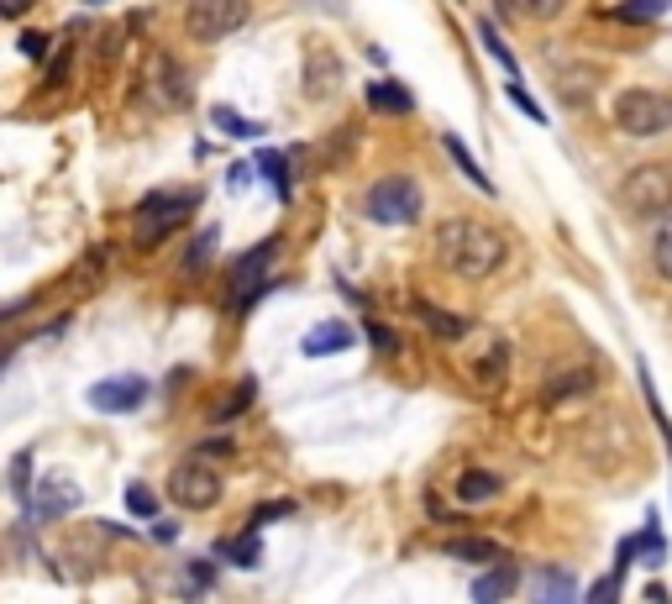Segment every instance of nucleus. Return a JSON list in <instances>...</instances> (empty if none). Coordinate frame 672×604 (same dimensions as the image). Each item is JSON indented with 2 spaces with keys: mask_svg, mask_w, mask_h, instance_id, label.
<instances>
[{
  "mask_svg": "<svg viewBox=\"0 0 672 604\" xmlns=\"http://www.w3.org/2000/svg\"><path fill=\"white\" fill-rule=\"evenodd\" d=\"M557 84H562V101H568V105H583V95L599 84V69H589V63H583L578 74H568V69H562V74H557Z\"/></svg>",
  "mask_w": 672,
  "mask_h": 604,
  "instance_id": "27",
  "label": "nucleus"
},
{
  "mask_svg": "<svg viewBox=\"0 0 672 604\" xmlns=\"http://www.w3.org/2000/svg\"><path fill=\"white\" fill-rule=\"evenodd\" d=\"M620 205L641 222H652V216L662 222L672 211V163H635L620 180Z\"/></svg>",
  "mask_w": 672,
  "mask_h": 604,
  "instance_id": "3",
  "label": "nucleus"
},
{
  "mask_svg": "<svg viewBox=\"0 0 672 604\" xmlns=\"http://www.w3.org/2000/svg\"><path fill=\"white\" fill-rule=\"evenodd\" d=\"M153 536H159V542H174L179 525H174V521H159V525H153Z\"/></svg>",
  "mask_w": 672,
  "mask_h": 604,
  "instance_id": "40",
  "label": "nucleus"
},
{
  "mask_svg": "<svg viewBox=\"0 0 672 604\" xmlns=\"http://www.w3.org/2000/svg\"><path fill=\"white\" fill-rule=\"evenodd\" d=\"M515 588H520V567L505 557V563H489V573H478V579H474V600L495 604V600H510Z\"/></svg>",
  "mask_w": 672,
  "mask_h": 604,
  "instance_id": "14",
  "label": "nucleus"
},
{
  "mask_svg": "<svg viewBox=\"0 0 672 604\" xmlns=\"http://www.w3.org/2000/svg\"><path fill=\"white\" fill-rule=\"evenodd\" d=\"M499 6H505L515 21H552V17H562L568 0H499Z\"/></svg>",
  "mask_w": 672,
  "mask_h": 604,
  "instance_id": "24",
  "label": "nucleus"
},
{
  "mask_svg": "<svg viewBox=\"0 0 672 604\" xmlns=\"http://www.w3.org/2000/svg\"><path fill=\"white\" fill-rule=\"evenodd\" d=\"M610 116L625 137H662V132H672V95H662V90H620L610 101Z\"/></svg>",
  "mask_w": 672,
  "mask_h": 604,
  "instance_id": "2",
  "label": "nucleus"
},
{
  "mask_svg": "<svg viewBox=\"0 0 672 604\" xmlns=\"http://www.w3.org/2000/svg\"><path fill=\"white\" fill-rule=\"evenodd\" d=\"M589 389H593V368H568V373H552L541 383V405H562L573 395H589Z\"/></svg>",
  "mask_w": 672,
  "mask_h": 604,
  "instance_id": "17",
  "label": "nucleus"
},
{
  "mask_svg": "<svg viewBox=\"0 0 672 604\" xmlns=\"http://www.w3.org/2000/svg\"><path fill=\"white\" fill-rule=\"evenodd\" d=\"M436 263L447 274H457V279L483 284L510 263V242H505L499 226L478 222V216H447L436 226Z\"/></svg>",
  "mask_w": 672,
  "mask_h": 604,
  "instance_id": "1",
  "label": "nucleus"
},
{
  "mask_svg": "<svg viewBox=\"0 0 672 604\" xmlns=\"http://www.w3.org/2000/svg\"><path fill=\"white\" fill-rule=\"evenodd\" d=\"M278 258V242H257L253 253H242L237 268H232V316H247L257 305V295L268 289V263Z\"/></svg>",
  "mask_w": 672,
  "mask_h": 604,
  "instance_id": "9",
  "label": "nucleus"
},
{
  "mask_svg": "<svg viewBox=\"0 0 672 604\" xmlns=\"http://www.w3.org/2000/svg\"><path fill=\"white\" fill-rule=\"evenodd\" d=\"M11 494H17L21 504L32 500V458H27V452H17V458H11Z\"/></svg>",
  "mask_w": 672,
  "mask_h": 604,
  "instance_id": "33",
  "label": "nucleus"
},
{
  "mask_svg": "<svg viewBox=\"0 0 672 604\" xmlns=\"http://www.w3.org/2000/svg\"><path fill=\"white\" fill-rule=\"evenodd\" d=\"M147 400V379L142 373H116V379H100L90 383V405L100 416H132Z\"/></svg>",
  "mask_w": 672,
  "mask_h": 604,
  "instance_id": "10",
  "label": "nucleus"
},
{
  "mask_svg": "<svg viewBox=\"0 0 672 604\" xmlns=\"http://www.w3.org/2000/svg\"><path fill=\"white\" fill-rule=\"evenodd\" d=\"M27 6H32V0H0V11H6V17H21Z\"/></svg>",
  "mask_w": 672,
  "mask_h": 604,
  "instance_id": "41",
  "label": "nucleus"
},
{
  "mask_svg": "<svg viewBox=\"0 0 672 604\" xmlns=\"http://www.w3.org/2000/svg\"><path fill=\"white\" fill-rule=\"evenodd\" d=\"M80 483L69 479V473H42L38 489H32V521L48 525L59 521V515H69V510H80Z\"/></svg>",
  "mask_w": 672,
  "mask_h": 604,
  "instance_id": "11",
  "label": "nucleus"
},
{
  "mask_svg": "<svg viewBox=\"0 0 672 604\" xmlns=\"http://www.w3.org/2000/svg\"><path fill=\"white\" fill-rule=\"evenodd\" d=\"M652 268L662 284H672V211L662 216V226H656V237H652Z\"/></svg>",
  "mask_w": 672,
  "mask_h": 604,
  "instance_id": "26",
  "label": "nucleus"
},
{
  "mask_svg": "<svg viewBox=\"0 0 672 604\" xmlns=\"http://www.w3.org/2000/svg\"><path fill=\"white\" fill-rule=\"evenodd\" d=\"M531 594L541 604H547V600L568 604L578 594V579H573V573H562V567H541V573H531Z\"/></svg>",
  "mask_w": 672,
  "mask_h": 604,
  "instance_id": "18",
  "label": "nucleus"
},
{
  "mask_svg": "<svg viewBox=\"0 0 672 604\" xmlns=\"http://www.w3.org/2000/svg\"><path fill=\"white\" fill-rule=\"evenodd\" d=\"M420 184L405 180V174H389V180H374L368 184V195H363V211L374 216L378 226H405L420 216Z\"/></svg>",
  "mask_w": 672,
  "mask_h": 604,
  "instance_id": "8",
  "label": "nucleus"
},
{
  "mask_svg": "<svg viewBox=\"0 0 672 604\" xmlns=\"http://www.w3.org/2000/svg\"><path fill=\"white\" fill-rule=\"evenodd\" d=\"M289 510H295V504H289V500H274V504H257L253 515H247V525H253V531H257V525H274V521H278V515H289Z\"/></svg>",
  "mask_w": 672,
  "mask_h": 604,
  "instance_id": "35",
  "label": "nucleus"
},
{
  "mask_svg": "<svg viewBox=\"0 0 672 604\" xmlns=\"http://www.w3.org/2000/svg\"><path fill=\"white\" fill-rule=\"evenodd\" d=\"M216 247H221V226H200V237L190 242V253H184V274H205V263L216 258Z\"/></svg>",
  "mask_w": 672,
  "mask_h": 604,
  "instance_id": "20",
  "label": "nucleus"
},
{
  "mask_svg": "<svg viewBox=\"0 0 672 604\" xmlns=\"http://www.w3.org/2000/svg\"><path fill=\"white\" fill-rule=\"evenodd\" d=\"M668 11V0H625V6H614L610 17L614 21H635V27H646V21H656Z\"/></svg>",
  "mask_w": 672,
  "mask_h": 604,
  "instance_id": "29",
  "label": "nucleus"
},
{
  "mask_svg": "<svg viewBox=\"0 0 672 604\" xmlns=\"http://www.w3.org/2000/svg\"><path fill=\"white\" fill-rule=\"evenodd\" d=\"M200 205L195 190H179V195H169V190H159V195H142L138 201V216H132V242L138 247H159L169 232H174L190 211Z\"/></svg>",
  "mask_w": 672,
  "mask_h": 604,
  "instance_id": "5",
  "label": "nucleus"
},
{
  "mask_svg": "<svg viewBox=\"0 0 672 604\" xmlns=\"http://www.w3.org/2000/svg\"><path fill=\"white\" fill-rule=\"evenodd\" d=\"M363 331H368V342H374L378 352H399V337H395V331H389V326L368 321V326H363Z\"/></svg>",
  "mask_w": 672,
  "mask_h": 604,
  "instance_id": "36",
  "label": "nucleus"
},
{
  "mask_svg": "<svg viewBox=\"0 0 672 604\" xmlns=\"http://www.w3.org/2000/svg\"><path fill=\"white\" fill-rule=\"evenodd\" d=\"M257 168L274 180V195H278V201H289V195H295V190H289V174H284V158H278V153H257Z\"/></svg>",
  "mask_w": 672,
  "mask_h": 604,
  "instance_id": "32",
  "label": "nucleus"
},
{
  "mask_svg": "<svg viewBox=\"0 0 672 604\" xmlns=\"http://www.w3.org/2000/svg\"><path fill=\"white\" fill-rule=\"evenodd\" d=\"M316 6H332V11H342V0H316Z\"/></svg>",
  "mask_w": 672,
  "mask_h": 604,
  "instance_id": "42",
  "label": "nucleus"
},
{
  "mask_svg": "<svg viewBox=\"0 0 672 604\" xmlns=\"http://www.w3.org/2000/svg\"><path fill=\"white\" fill-rule=\"evenodd\" d=\"M447 557H457V563H505L499 542H483V536H462V542H447Z\"/></svg>",
  "mask_w": 672,
  "mask_h": 604,
  "instance_id": "21",
  "label": "nucleus"
},
{
  "mask_svg": "<svg viewBox=\"0 0 672 604\" xmlns=\"http://www.w3.org/2000/svg\"><path fill=\"white\" fill-rule=\"evenodd\" d=\"M510 101L520 105V111H526V116H531V121H541V126H547V111H541V105H536L531 95H526V90H520V84H515V80H510Z\"/></svg>",
  "mask_w": 672,
  "mask_h": 604,
  "instance_id": "38",
  "label": "nucleus"
},
{
  "mask_svg": "<svg viewBox=\"0 0 672 604\" xmlns=\"http://www.w3.org/2000/svg\"><path fill=\"white\" fill-rule=\"evenodd\" d=\"M668 6H672V0H668Z\"/></svg>",
  "mask_w": 672,
  "mask_h": 604,
  "instance_id": "43",
  "label": "nucleus"
},
{
  "mask_svg": "<svg viewBox=\"0 0 672 604\" xmlns=\"http://www.w3.org/2000/svg\"><path fill=\"white\" fill-rule=\"evenodd\" d=\"M468 373H474V383L483 389V395H495L499 383L510 379V347H505V342H489L474 362H468Z\"/></svg>",
  "mask_w": 672,
  "mask_h": 604,
  "instance_id": "13",
  "label": "nucleus"
},
{
  "mask_svg": "<svg viewBox=\"0 0 672 604\" xmlns=\"http://www.w3.org/2000/svg\"><path fill=\"white\" fill-rule=\"evenodd\" d=\"M211 121H216L221 132H232V137H263V132H268L263 121H242L237 111H226V105H216V111H211Z\"/></svg>",
  "mask_w": 672,
  "mask_h": 604,
  "instance_id": "30",
  "label": "nucleus"
},
{
  "mask_svg": "<svg viewBox=\"0 0 672 604\" xmlns=\"http://www.w3.org/2000/svg\"><path fill=\"white\" fill-rule=\"evenodd\" d=\"M357 342V331L347 321H320V326H310V331H305V342H299V352H305V358H336V352H347V347Z\"/></svg>",
  "mask_w": 672,
  "mask_h": 604,
  "instance_id": "12",
  "label": "nucleus"
},
{
  "mask_svg": "<svg viewBox=\"0 0 672 604\" xmlns=\"http://www.w3.org/2000/svg\"><path fill=\"white\" fill-rule=\"evenodd\" d=\"M441 147H447V153H452V163L462 168V174H468V184H478L483 195H495V184H489V174H483V168L474 163V153L462 147V137H457V132H447V137H441Z\"/></svg>",
  "mask_w": 672,
  "mask_h": 604,
  "instance_id": "23",
  "label": "nucleus"
},
{
  "mask_svg": "<svg viewBox=\"0 0 672 604\" xmlns=\"http://www.w3.org/2000/svg\"><path fill=\"white\" fill-rule=\"evenodd\" d=\"M253 21V0H190L184 6V32L195 42H226L232 32H242Z\"/></svg>",
  "mask_w": 672,
  "mask_h": 604,
  "instance_id": "7",
  "label": "nucleus"
},
{
  "mask_svg": "<svg viewBox=\"0 0 672 604\" xmlns=\"http://www.w3.org/2000/svg\"><path fill=\"white\" fill-rule=\"evenodd\" d=\"M216 557H226V563H237V567H257V563H263V542H257L253 525H247V536H232V542H221Z\"/></svg>",
  "mask_w": 672,
  "mask_h": 604,
  "instance_id": "22",
  "label": "nucleus"
},
{
  "mask_svg": "<svg viewBox=\"0 0 672 604\" xmlns=\"http://www.w3.org/2000/svg\"><path fill=\"white\" fill-rule=\"evenodd\" d=\"M138 95L153 105V111H190V101H195V80H190V69H184L174 53H153L147 69H142Z\"/></svg>",
  "mask_w": 672,
  "mask_h": 604,
  "instance_id": "4",
  "label": "nucleus"
},
{
  "mask_svg": "<svg viewBox=\"0 0 672 604\" xmlns=\"http://www.w3.org/2000/svg\"><path fill=\"white\" fill-rule=\"evenodd\" d=\"M221 468L205 458V452H190L184 463L169 468V500L179 504V510H211V504H221Z\"/></svg>",
  "mask_w": 672,
  "mask_h": 604,
  "instance_id": "6",
  "label": "nucleus"
},
{
  "mask_svg": "<svg viewBox=\"0 0 672 604\" xmlns=\"http://www.w3.org/2000/svg\"><path fill=\"white\" fill-rule=\"evenodd\" d=\"M253 400H257V379H242L237 389H232V395L216 405V421H232V416H237V410H247Z\"/></svg>",
  "mask_w": 672,
  "mask_h": 604,
  "instance_id": "31",
  "label": "nucleus"
},
{
  "mask_svg": "<svg viewBox=\"0 0 672 604\" xmlns=\"http://www.w3.org/2000/svg\"><path fill=\"white\" fill-rule=\"evenodd\" d=\"M452 489H457V500H462V504H489V500H499V494H505V479H499V473H489V468H468V473H462Z\"/></svg>",
  "mask_w": 672,
  "mask_h": 604,
  "instance_id": "16",
  "label": "nucleus"
},
{
  "mask_svg": "<svg viewBox=\"0 0 672 604\" xmlns=\"http://www.w3.org/2000/svg\"><path fill=\"white\" fill-rule=\"evenodd\" d=\"M416 316L431 326L436 337H462V331H468V321H462V316H447V310H436V305H426V300H416Z\"/></svg>",
  "mask_w": 672,
  "mask_h": 604,
  "instance_id": "28",
  "label": "nucleus"
},
{
  "mask_svg": "<svg viewBox=\"0 0 672 604\" xmlns=\"http://www.w3.org/2000/svg\"><path fill=\"white\" fill-rule=\"evenodd\" d=\"M478 42L489 48V59H495L499 69L510 74V80H515V74H520V63H515V53H510V48H505V38H499V32H495V21H489V17L478 21Z\"/></svg>",
  "mask_w": 672,
  "mask_h": 604,
  "instance_id": "25",
  "label": "nucleus"
},
{
  "mask_svg": "<svg viewBox=\"0 0 672 604\" xmlns=\"http://www.w3.org/2000/svg\"><path fill=\"white\" fill-rule=\"evenodd\" d=\"M126 510H132V515H142V521H153V515H159V500H153L147 489H138V483H132V489H126Z\"/></svg>",
  "mask_w": 672,
  "mask_h": 604,
  "instance_id": "34",
  "label": "nucleus"
},
{
  "mask_svg": "<svg viewBox=\"0 0 672 604\" xmlns=\"http://www.w3.org/2000/svg\"><path fill=\"white\" fill-rule=\"evenodd\" d=\"M48 48H53L48 32H21V53H27V59H48Z\"/></svg>",
  "mask_w": 672,
  "mask_h": 604,
  "instance_id": "37",
  "label": "nucleus"
},
{
  "mask_svg": "<svg viewBox=\"0 0 672 604\" xmlns=\"http://www.w3.org/2000/svg\"><path fill=\"white\" fill-rule=\"evenodd\" d=\"M589 594H593V600H614V594H620V579H599Z\"/></svg>",
  "mask_w": 672,
  "mask_h": 604,
  "instance_id": "39",
  "label": "nucleus"
},
{
  "mask_svg": "<svg viewBox=\"0 0 672 604\" xmlns=\"http://www.w3.org/2000/svg\"><path fill=\"white\" fill-rule=\"evenodd\" d=\"M336 84H342V63H336L326 48H316V53L305 59V101H326Z\"/></svg>",
  "mask_w": 672,
  "mask_h": 604,
  "instance_id": "15",
  "label": "nucleus"
},
{
  "mask_svg": "<svg viewBox=\"0 0 672 604\" xmlns=\"http://www.w3.org/2000/svg\"><path fill=\"white\" fill-rule=\"evenodd\" d=\"M368 105H374L378 116H410L416 111V101H410V90L405 84H368Z\"/></svg>",
  "mask_w": 672,
  "mask_h": 604,
  "instance_id": "19",
  "label": "nucleus"
}]
</instances>
